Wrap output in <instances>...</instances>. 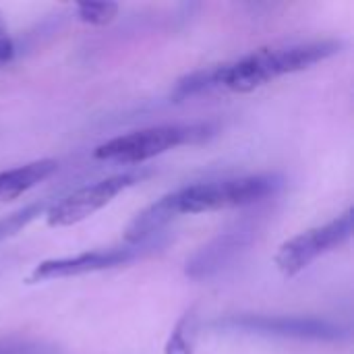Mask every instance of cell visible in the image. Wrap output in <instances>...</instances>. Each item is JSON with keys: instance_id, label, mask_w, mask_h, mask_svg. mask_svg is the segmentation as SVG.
I'll return each mask as SVG.
<instances>
[{"instance_id": "8fae6325", "label": "cell", "mask_w": 354, "mask_h": 354, "mask_svg": "<svg viewBox=\"0 0 354 354\" xmlns=\"http://www.w3.org/2000/svg\"><path fill=\"white\" fill-rule=\"evenodd\" d=\"M220 77H222V64H214V66L193 71L191 75L176 81L172 97L174 100H185V97L199 95V93L209 91V89H218L220 87Z\"/></svg>"}, {"instance_id": "9a60e30c", "label": "cell", "mask_w": 354, "mask_h": 354, "mask_svg": "<svg viewBox=\"0 0 354 354\" xmlns=\"http://www.w3.org/2000/svg\"><path fill=\"white\" fill-rule=\"evenodd\" d=\"M0 354H60L58 346L31 338H2Z\"/></svg>"}, {"instance_id": "5b68a950", "label": "cell", "mask_w": 354, "mask_h": 354, "mask_svg": "<svg viewBox=\"0 0 354 354\" xmlns=\"http://www.w3.org/2000/svg\"><path fill=\"white\" fill-rule=\"evenodd\" d=\"M353 236V209H346L342 216L334 218L332 222L301 232L286 241L276 253V268L286 276L292 278L309 268L322 255L342 247Z\"/></svg>"}, {"instance_id": "52a82bcc", "label": "cell", "mask_w": 354, "mask_h": 354, "mask_svg": "<svg viewBox=\"0 0 354 354\" xmlns=\"http://www.w3.org/2000/svg\"><path fill=\"white\" fill-rule=\"evenodd\" d=\"M147 174H149L147 170H133V172L114 174V176H108L93 185L81 187V189L73 191L71 195L62 197L60 201H56L52 207H48L46 222L52 228L79 224V222L87 220L89 216H93L95 212H100L102 207H106L116 195H120L129 187L141 183Z\"/></svg>"}, {"instance_id": "8992f818", "label": "cell", "mask_w": 354, "mask_h": 354, "mask_svg": "<svg viewBox=\"0 0 354 354\" xmlns=\"http://www.w3.org/2000/svg\"><path fill=\"white\" fill-rule=\"evenodd\" d=\"M261 230L259 216L249 214V218H243L228 230L214 236L209 243H205L201 249L195 251V255L187 261L185 274L191 280H209L228 268H232L255 243L257 234Z\"/></svg>"}, {"instance_id": "7a4b0ae2", "label": "cell", "mask_w": 354, "mask_h": 354, "mask_svg": "<svg viewBox=\"0 0 354 354\" xmlns=\"http://www.w3.org/2000/svg\"><path fill=\"white\" fill-rule=\"evenodd\" d=\"M280 187H282V176L278 174H253V176H241V178L189 185L170 193V197H172L176 216L207 214V212L259 203L276 195Z\"/></svg>"}, {"instance_id": "5bb4252c", "label": "cell", "mask_w": 354, "mask_h": 354, "mask_svg": "<svg viewBox=\"0 0 354 354\" xmlns=\"http://www.w3.org/2000/svg\"><path fill=\"white\" fill-rule=\"evenodd\" d=\"M118 12L116 2H79L77 17L89 25H108Z\"/></svg>"}, {"instance_id": "3957f363", "label": "cell", "mask_w": 354, "mask_h": 354, "mask_svg": "<svg viewBox=\"0 0 354 354\" xmlns=\"http://www.w3.org/2000/svg\"><path fill=\"white\" fill-rule=\"evenodd\" d=\"M214 135H216V127L212 122L149 127V129L114 137L97 145L93 149V158L104 162H118V164H141L180 145L203 143Z\"/></svg>"}, {"instance_id": "ba28073f", "label": "cell", "mask_w": 354, "mask_h": 354, "mask_svg": "<svg viewBox=\"0 0 354 354\" xmlns=\"http://www.w3.org/2000/svg\"><path fill=\"white\" fill-rule=\"evenodd\" d=\"M141 247H114L104 251H89L75 257H60V259H48L33 268L29 274V284L48 282V280H62V278H75L83 274H93L102 270H110L116 266H124L139 257Z\"/></svg>"}, {"instance_id": "2e32d148", "label": "cell", "mask_w": 354, "mask_h": 354, "mask_svg": "<svg viewBox=\"0 0 354 354\" xmlns=\"http://www.w3.org/2000/svg\"><path fill=\"white\" fill-rule=\"evenodd\" d=\"M15 52V46H12V37H10V31H8V25L0 12V64L8 62L10 56Z\"/></svg>"}, {"instance_id": "277c9868", "label": "cell", "mask_w": 354, "mask_h": 354, "mask_svg": "<svg viewBox=\"0 0 354 354\" xmlns=\"http://www.w3.org/2000/svg\"><path fill=\"white\" fill-rule=\"evenodd\" d=\"M216 328L257 334V336H274V338H290V340H311V342H342L351 338V332L338 324L317 317H295V315H230L218 319Z\"/></svg>"}, {"instance_id": "7c38bea8", "label": "cell", "mask_w": 354, "mask_h": 354, "mask_svg": "<svg viewBox=\"0 0 354 354\" xmlns=\"http://www.w3.org/2000/svg\"><path fill=\"white\" fill-rule=\"evenodd\" d=\"M199 332V317L195 309H189L174 326L172 334L166 340L164 354H195Z\"/></svg>"}, {"instance_id": "30bf717a", "label": "cell", "mask_w": 354, "mask_h": 354, "mask_svg": "<svg viewBox=\"0 0 354 354\" xmlns=\"http://www.w3.org/2000/svg\"><path fill=\"white\" fill-rule=\"evenodd\" d=\"M56 160H35L25 166H17L10 170L0 172V201L17 199L19 195L27 193L41 180L50 178L56 172Z\"/></svg>"}, {"instance_id": "9c48e42d", "label": "cell", "mask_w": 354, "mask_h": 354, "mask_svg": "<svg viewBox=\"0 0 354 354\" xmlns=\"http://www.w3.org/2000/svg\"><path fill=\"white\" fill-rule=\"evenodd\" d=\"M174 218H178V216L174 212L172 197L168 193L133 218V222L124 230V243L129 247L145 245L151 236L160 234V230H164Z\"/></svg>"}, {"instance_id": "6da1fadb", "label": "cell", "mask_w": 354, "mask_h": 354, "mask_svg": "<svg viewBox=\"0 0 354 354\" xmlns=\"http://www.w3.org/2000/svg\"><path fill=\"white\" fill-rule=\"evenodd\" d=\"M342 48V39H309L259 48L234 62L222 64L220 87L236 93H249L278 77L324 62L340 54Z\"/></svg>"}, {"instance_id": "4fadbf2b", "label": "cell", "mask_w": 354, "mask_h": 354, "mask_svg": "<svg viewBox=\"0 0 354 354\" xmlns=\"http://www.w3.org/2000/svg\"><path fill=\"white\" fill-rule=\"evenodd\" d=\"M44 212H46V203H31V205H25V207L0 218V243L15 236L17 232H21L29 222H33Z\"/></svg>"}]
</instances>
